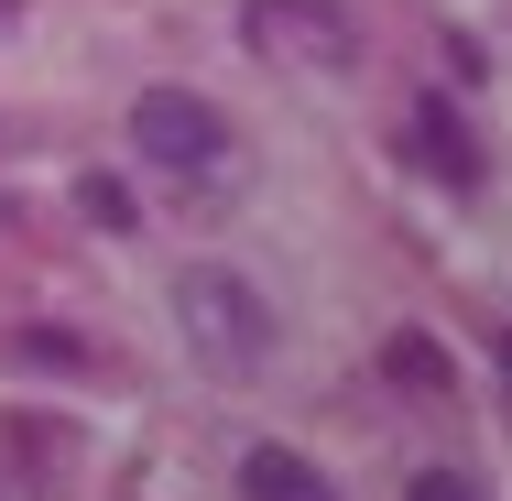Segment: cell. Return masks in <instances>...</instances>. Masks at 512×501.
Listing matches in <instances>:
<instances>
[{"mask_svg":"<svg viewBox=\"0 0 512 501\" xmlns=\"http://www.w3.org/2000/svg\"><path fill=\"white\" fill-rule=\"evenodd\" d=\"M131 153H142L153 175H175V186H218V175L240 164V131H229V109L197 99V88H142V99H131Z\"/></svg>","mask_w":512,"mask_h":501,"instance_id":"cell-2","label":"cell"},{"mask_svg":"<svg viewBox=\"0 0 512 501\" xmlns=\"http://www.w3.org/2000/svg\"><path fill=\"white\" fill-rule=\"evenodd\" d=\"M0 447H11V469H22V491H33V501L66 491V447H55V425H44V414H11V425H0Z\"/></svg>","mask_w":512,"mask_h":501,"instance_id":"cell-7","label":"cell"},{"mask_svg":"<svg viewBox=\"0 0 512 501\" xmlns=\"http://www.w3.org/2000/svg\"><path fill=\"white\" fill-rule=\"evenodd\" d=\"M240 44L273 77H349L360 66V11L349 0H251L240 11Z\"/></svg>","mask_w":512,"mask_h":501,"instance_id":"cell-3","label":"cell"},{"mask_svg":"<svg viewBox=\"0 0 512 501\" xmlns=\"http://www.w3.org/2000/svg\"><path fill=\"white\" fill-rule=\"evenodd\" d=\"M382 382H404V393H458V360H447V349H436V338H425V327H393V338H382Z\"/></svg>","mask_w":512,"mask_h":501,"instance_id":"cell-6","label":"cell"},{"mask_svg":"<svg viewBox=\"0 0 512 501\" xmlns=\"http://www.w3.org/2000/svg\"><path fill=\"white\" fill-rule=\"evenodd\" d=\"M414 153H425V175H436L447 197H469V186H480V142H469V120H458L447 99L414 109Z\"/></svg>","mask_w":512,"mask_h":501,"instance_id":"cell-5","label":"cell"},{"mask_svg":"<svg viewBox=\"0 0 512 501\" xmlns=\"http://www.w3.org/2000/svg\"><path fill=\"white\" fill-rule=\"evenodd\" d=\"M404 501H480V491H469L458 469H414V491H404Z\"/></svg>","mask_w":512,"mask_h":501,"instance_id":"cell-10","label":"cell"},{"mask_svg":"<svg viewBox=\"0 0 512 501\" xmlns=\"http://www.w3.org/2000/svg\"><path fill=\"white\" fill-rule=\"evenodd\" d=\"M77 207H88L99 229H131V218H142V207H131V186H120V175H88V186H77Z\"/></svg>","mask_w":512,"mask_h":501,"instance_id":"cell-9","label":"cell"},{"mask_svg":"<svg viewBox=\"0 0 512 501\" xmlns=\"http://www.w3.org/2000/svg\"><path fill=\"white\" fill-rule=\"evenodd\" d=\"M0 349H11L22 371H55V382H88V371H99V349H88L77 327H11Z\"/></svg>","mask_w":512,"mask_h":501,"instance_id":"cell-8","label":"cell"},{"mask_svg":"<svg viewBox=\"0 0 512 501\" xmlns=\"http://www.w3.org/2000/svg\"><path fill=\"white\" fill-rule=\"evenodd\" d=\"M502 371H512V338H502Z\"/></svg>","mask_w":512,"mask_h":501,"instance_id":"cell-11","label":"cell"},{"mask_svg":"<svg viewBox=\"0 0 512 501\" xmlns=\"http://www.w3.org/2000/svg\"><path fill=\"white\" fill-rule=\"evenodd\" d=\"M175 327H186V349H197L218 382H262L273 371V338H284L273 305L251 295L229 262H186L175 273Z\"/></svg>","mask_w":512,"mask_h":501,"instance_id":"cell-1","label":"cell"},{"mask_svg":"<svg viewBox=\"0 0 512 501\" xmlns=\"http://www.w3.org/2000/svg\"><path fill=\"white\" fill-rule=\"evenodd\" d=\"M240 501H338V480L316 469L306 447H240Z\"/></svg>","mask_w":512,"mask_h":501,"instance_id":"cell-4","label":"cell"}]
</instances>
